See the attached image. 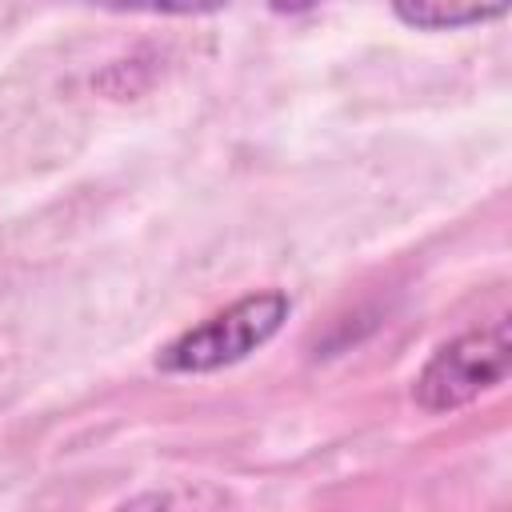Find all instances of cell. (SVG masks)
<instances>
[{
    "instance_id": "1",
    "label": "cell",
    "mask_w": 512,
    "mask_h": 512,
    "mask_svg": "<svg viewBox=\"0 0 512 512\" xmlns=\"http://www.w3.org/2000/svg\"><path fill=\"white\" fill-rule=\"evenodd\" d=\"M288 312H292V300L276 288L240 296L236 304L212 312L208 320L192 324L172 344H164L156 364L164 372H184V376H204V372L228 368V364L252 356L256 348H264L280 332Z\"/></svg>"
},
{
    "instance_id": "2",
    "label": "cell",
    "mask_w": 512,
    "mask_h": 512,
    "mask_svg": "<svg viewBox=\"0 0 512 512\" xmlns=\"http://www.w3.org/2000/svg\"><path fill=\"white\" fill-rule=\"evenodd\" d=\"M512 360V336L508 320H496L488 328H472L448 344H440L428 364L416 376V404L424 412H456L472 404L476 396L504 384Z\"/></svg>"
},
{
    "instance_id": "3",
    "label": "cell",
    "mask_w": 512,
    "mask_h": 512,
    "mask_svg": "<svg viewBox=\"0 0 512 512\" xmlns=\"http://www.w3.org/2000/svg\"><path fill=\"white\" fill-rule=\"evenodd\" d=\"M508 0H392V12L420 32H452L504 16Z\"/></svg>"
},
{
    "instance_id": "4",
    "label": "cell",
    "mask_w": 512,
    "mask_h": 512,
    "mask_svg": "<svg viewBox=\"0 0 512 512\" xmlns=\"http://www.w3.org/2000/svg\"><path fill=\"white\" fill-rule=\"evenodd\" d=\"M112 8H128V12H164V16H200V12H216L228 0H108Z\"/></svg>"
},
{
    "instance_id": "5",
    "label": "cell",
    "mask_w": 512,
    "mask_h": 512,
    "mask_svg": "<svg viewBox=\"0 0 512 512\" xmlns=\"http://www.w3.org/2000/svg\"><path fill=\"white\" fill-rule=\"evenodd\" d=\"M268 4H272V12H280V16H296V12L316 8L320 0H268Z\"/></svg>"
}]
</instances>
